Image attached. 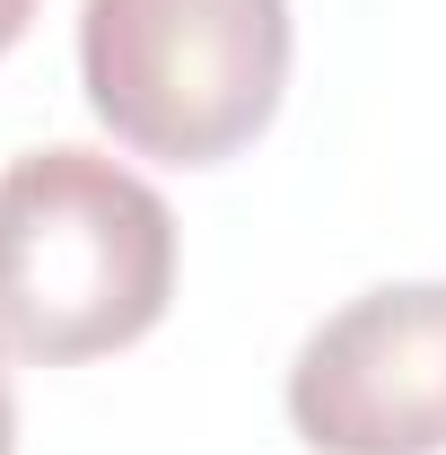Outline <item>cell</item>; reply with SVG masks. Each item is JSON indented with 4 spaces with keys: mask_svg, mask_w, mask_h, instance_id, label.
<instances>
[{
    "mask_svg": "<svg viewBox=\"0 0 446 455\" xmlns=\"http://www.w3.org/2000/svg\"><path fill=\"white\" fill-rule=\"evenodd\" d=\"M36 9H44V0H0V53L27 36V18H36Z\"/></svg>",
    "mask_w": 446,
    "mask_h": 455,
    "instance_id": "obj_4",
    "label": "cell"
},
{
    "mask_svg": "<svg viewBox=\"0 0 446 455\" xmlns=\"http://www.w3.org/2000/svg\"><path fill=\"white\" fill-rule=\"evenodd\" d=\"M289 0H79V88L123 149L236 158L289 88Z\"/></svg>",
    "mask_w": 446,
    "mask_h": 455,
    "instance_id": "obj_2",
    "label": "cell"
},
{
    "mask_svg": "<svg viewBox=\"0 0 446 455\" xmlns=\"http://www.w3.org/2000/svg\"><path fill=\"white\" fill-rule=\"evenodd\" d=\"M0 455H18V395H9V368H0Z\"/></svg>",
    "mask_w": 446,
    "mask_h": 455,
    "instance_id": "obj_5",
    "label": "cell"
},
{
    "mask_svg": "<svg viewBox=\"0 0 446 455\" xmlns=\"http://www.w3.org/2000/svg\"><path fill=\"white\" fill-rule=\"evenodd\" d=\"M289 420L315 455H446V281L333 307L289 359Z\"/></svg>",
    "mask_w": 446,
    "mask_h": 455,
    "instance_id": "obj_3",
    "label": "cell"
},
{
    "mask_svg": "<svg viewBox=\"0 0 446 455\" xmlns=\"http://www.w3.org/2000/svg\"><path fill=\"white\" fill-rule=\"evenodd\" d=\"M175 298V211L158 184L53 140L0 167V359L79 368L131 350Z\"/></svg>",
    "mask_w": 446,
    "mask_h": 455,
    "instance_id": "obj_1",
    "label": "cell"
}]
</instances>
